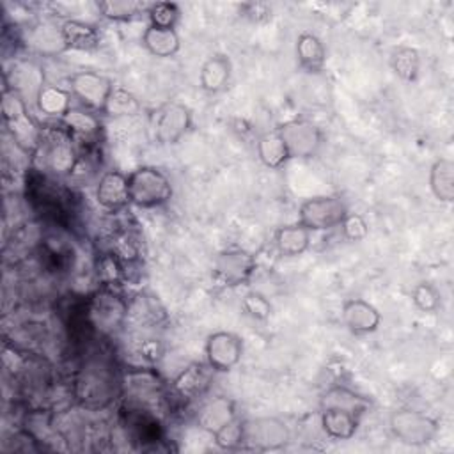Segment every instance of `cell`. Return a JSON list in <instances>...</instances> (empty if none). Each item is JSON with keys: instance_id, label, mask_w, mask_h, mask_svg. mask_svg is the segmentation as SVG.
Segmentation results:
<instances>
[{"instance_id": "8", "label": "cell", "mask_w": 454, "mask_h": 454, "mask_svg": "<svg viewBox=\"0 0 454 454\" xmlns=\"http://www.w3.org/2000/svg\"><path fill=\"white\" fill-rule=\"evenodd\" d=\"M87 316L98 332L112 333L128 317V303L114 289L103 287L90 298Z\"/></svg>"}, {"instance_id": "23", "label": "cell", "mask_w": 454, "mask_h": 454, "mask_svg": "<svg viewBox=\"0 0 454 454\" xmlns=\"http://www.w3.org/2000/svg\"><path fill=\"white\" fill-rule=\"evenodd\" d=\"M298 66L307 73H319L326 64L325 43L312 32H301L294 46Z\"/></svg>"}, {"instance_id": "26", "label": "cell", "mask_w": 454, "mask_h": 454, "mask_svg": "<svg viewBox=\"0 0 454 454\" xmlns=\"http://www.w3.org/2000/svg\"><path fill=\"white\" fill-rule=\"evenodd\" d=\"M429 190L440 202L454 199V163L449 158H438L429 168Z\"/></svg>"}, {"instance_id": "30", "label": "cell", "mask_w": 454, "mask_h": 454, "mask_svg": "<svg viewBox=\"0 0 454 454\" xmlns=\"http://www.w3.org/2000/svg\"><path fill=\"white\" fill-rule=\"evenodd\" d=\"M27 43L41 55H57L60 51H66L60 25L55 27L50 23H41L30 27L27 34Z\"/></svg>"}, {"instance_id": "14", "label": "cell", "mask_w": 454, "mask_h": 454, "mask_svg": "<svg viewBox=\"0 0 454 454\" xmlns=\"http://www.w3.org/2000/svg\"><path fill=\"white\" fill-rule=\"evenodd\" d=\"M342 325L353 335H369L380 328V310L362 298H348L340 307Z\"/></svg>"}, {"instance_id": "3", "label": "cell", "mask_w": 454, "mask_h": 454, "mask_svg": "<svg viewBox=\"0 0 454 454\" xmlns=\"http://www.w3.org/2000/svg\"><path fill=\"white\" fill-rule=\"evenodd\" d=\"M74 137L64 128H43V137L37 153L43 167L57 177L69 176L78 163Z\"/></svg>"}, {"instance_id": "1", "label": "cell", "mask_w": 454, "mask_h": 454, "mask_svg": "<svg viewBox=\"0 0 454 454\" xmlns=\"http://www.w3.org/2000/svg\"><path fill=\"white\" fill-rule=\"evenodd\" d=\"M2 119L14 144L21 151L28 154L37 153L43 137V128L30 115L27 101L16 90L7 87H4L2 90Z\"/></svg>"}, {"instance_id": "16", "label": "cell", "mask_w": 454, "mask_h": 454, "mask_svg": "<svg viewBox=\"0 0 454 454\" xmlns=\"http://www.w3.org/2000/svg\"><path fill=\"white\" fill-rule=\"evenodd\" d=\"M213 369L202 362H192L181 369L170 381V390L183 401H192L206 392L209 387Z\"/></svg>"}, {"instance_id": "35", "label": "cell", "mask_w": 454, "mask_h": 454, "mask_svg": "<svg viewBox=\"0 0 454 454\" xmlns=\"http://www.w3.org/2000/svg\"><path fill=\"white\" fill-rule=\"evenodd\" d=\"M241 310L254 321H266L273 314V305L261 291H248L241 298Z\"/></svg>"}, {"instance_id": "39", "label": "cell", "mask_w": 454, "mask_h": 454, "mask_svg": "<svg viewBox=\"0 0 454 454\" xmlns=\"http://www.w3.org/2000/svg\"><path fill=\"white\" fill-rule=\"evenodd\" d=\"M339 227L342 231V236L348 241H362L369 234V225H367L365 218L362 215H358V213H349L348 211Z\"/></svg>"}, {"instance_id": "25", "label": "cell", "mask_w": 454, "mask_h": 454, "mask_svg": "<svg viewBox=\"0 0 454 454\" xmlns=\"http://www.w3.org/2000/svg\"><path fill=\"white\" fill-rule=\"evenodd\" d=\"M255 153L259 161L268 168H282L289 160V151L277 129L262 133L255 142Z\"/></svg>"}, {"instance_id": "33", "label": "cell", "mask_w": 454, "mask_h": 454, "mask_svg": "<svg viewBox=\"0 0 454 454\" xmlns=\"http://www.w3.org/2000/svg\"><path fill=\"white\" fill-rule=\"evenodd\" d=\"M390 67L403 82H415L420 71V53L413 46H397L390 53Z\"/></svg>"}, {"instance_id": "9", "label": "cell", "mask_w": 454, "mask_h": 454, "mask_svg": "<svg viewBox=\"0 0 454 454\" xmlns=\"http://www.w3.org/2000/svg\"><path fill=\"white\" fill-rule=\"evenodd\" d=\"M204 355L206 364L213 369V372H229L241 362L243 339L227 330L213 332L206 339Z\"/></svg>"}, {"instance_id": "10", "label": "cell", "mask_w": 454, "mask_h": 454, "mask_svg": "<svg viewBox=\"0 0 454 454\" xmlns=\"http://www.w3.org/2000/svg\"><path fill=\"white\" fill-rule=\"evenodd\" d=\"M115 85L110 78L96 71H76L69 76V92L80 101L83 108L103 112V106Z\"/></svg>"}, {"instance_id": "19", "label": "cell", "mask_w": 454, "mask_h": 454, "mask_svg": "<svg viewBox=\"0 0 454 454\" xmlns=\"http://www.w3.org/2000/svg\"><path fill=\"white\" fill-rule=\"evenodd\" d=\"M232 74V62L223 53H215L204 60L199 71V87L206 94H218L227 89Z\"/></svg>"}, {"instance_id": "37", "label": "cell", "mask_w": 454, "mask_h": 454, "mask_svg": "<svg viewBox=\"0 0 454 454\" xmlns=\"http://www.w3.org/2000/svg\"><path fill=\"white\" fill-rule=\"evenodd\" d=\"M181 16V9L174 2H153L147 18L149 25L163 27V28H176Z\"/></svg>"}, {"instance_id": "22", "label": "cell", "mask_w": 454, "mask_h": 454, "mask_svg": "<svg viewBox=\"0 0 454 454\" xmlns=\"http://www.w3.org/2000/svg\"><path fill=\"white\" fill-rule=\"evenodd\" d=\"M142 46L158 59H170L181 48V37L176 28H163L147 25L142 32Z\"/></svg>"}, {"instance_id": "29", "label": "cell", "mask_w": 454, "mask_h": 454, "mask_svg": "<svg viewBox=\"0 0 454 454\" xmlns=\"http://www.w3.org/2000/svg\"><path fill=\"white\" fill-rule=\"evenodd\" d=\"M153 2L145 0H101L96 4L99 16L110 21H131L147 14Z\"/></svg>"}, {"instance_id": "17", "label": "cell", "mask_w": 454, "mask_h": 454, "mask_svg": "<svg viewBox=\"0 0 454 454\" xmlns=\"http://www.w3.org/2000/svg\"><path fill=\"white\" fill-rule=\"evenodd\" d=\"M236 417V404L231 397L213 395L199 406L195 413V422L202 431L215 434L218 429H222Z\"/></svg>"}, {"instance_id": "4", "label": "cell", "mask_w": 454, "mask_h": 454, "mask_svg": "<svg viewBox=\"0 0 454 454\" xmlns=\"http://www.w3.org/2000/svg\"><path fill=\"white\" fill-rule=\"evenodd\" d=\"M348 206L337 195H316L305 199L298 207V222L310 232H323L340 225Z\"/></svg>"}, {"instance_id": "11", "label": "cell", "mask_w": 454, "mask_h": 454, "mask_svg": "<svg viewBox=\"0 0 454 454\" xmlns=\"http://www.w3.org/2000/svg\"><path fill=\"white\" fill-rule=\"evenodd\" d=\"M192 128V110L179 101L161 106L154 117V138L160 145L177 144Z\"/></svg>"}, {"instance_id": "31", "label": "cell", "mask_w": 454, "mask_h": 454, "mask_svg": "<svg viewBox=\"0 0 454 454\" xmlns=\"http://www.w3.org/2000/svg\"><path fill=\"white\" fill-rule=\"evenodd\" d=\"M142 105L131 90L124 87H114L101 114L110 119H128L138 115Z\"/></svg>"}, {"instance_id": "12", "label": "cell", "mask_w": 454, "mask_h": 454, "mask_svg": "<svg viewBox=\"0 0 454 454\" xmlns=\"http://www.w3.org/2000/svg\"><path fill=\"white\" fill-rule=\"evenodd\" d=\"M289 442V429L277 417L245 420V443L257 450H278Z\"/></svg>"}, {"instance_id": "28", "label": "cell", "mask_w": 454, "mask_h": 454, "mask_svg": "<svg viewBox=\"0 0 454 454\" xmlns=\"http://www.w3.org/2000/svg\"><path fill=\"white\" fill-rule=\"evenodd\" d=\"M71 96L73 94L62 87L44 85L35 98V106L44 117L62 121L64 115L73 108Z\"/></svg>"}, {"instance_id": "6", "label": "cell", "mask_w": 454, "mask_h": 454, "mask_svg": "<svg viewBox=\"0 0 454 454\" xmlns=\"http://www.w3.org/2000/svg\"><path fill=\"white\" fill-rule=\"evenodd\" d=\"M255 271V257L245 248H225L213 261V282L222 287L247 284Z\"/></svg>"}, {"instance_id": "15", "label": "cell", "mask_w": 454, "mask_h": 454, "mask_svg": "<svg viewBox=\"0 0 454 454\" xmlns=\"http://www.w3.org/2000/svg\"><path fill=\"white\" fill-rule=\"evenodd\" d=\"M96 202L99 207L117 213L124 209L129 202V188H128V174L121 170H106L101 174L96 184Z\"/></svg>"}, {"instance_id": "13", "label": "cell", "mask_w": 454, "mask_h": 454, "mask_svg": "<svg viewBox=\"0 0 454 454\" xmlns=\"http://www.w3.org/2000/svg\"><path fill=\"white\" fill-rule=\"evenodd\" d=\"M44 71L34 60H16L4 76V87L16 90L25 101L30 98L35 103L37 94L44 87Z\"/></svg>"}, {"instance_id": "18", "label": "cell", "mask_w": 454, "mask_h": 454, "mask_svg": "<svg viewBox=\"0 0 454 454\" xmlns=\"http://www.w3.org/2000/svg\"><path fill=\"white\" fill-rule=\"evenodd\" d=\"M114 378L106 372V369L103 365H94L89 369H83L82 378L78 380V387L80 390V399L85 404L90 406H101L105 403H108L112 392H114Z\"/></svg>"}, {"instance_id": "21", "label": "cell", "mask_w": 454, "mask_h": 454, "mask_svg": "<svg viewBox=\"0 0 454 454\" xmlns=\"http://www.w3.org/2000/svg\"><path fill=\"white\" fill-rule=\"evenodd\" d=\"M310 234L312 232L300 222L286 223L273 234L275 250L284 257H298L310 247Z\"/></svg>"}, {"instance_id": "20", "label": "cell", "mask_w": 454, "mask_h": 454, "mask_svg": "<svg viewBox=\"0 0 454 454\" xmlns=\"http://www.w3.org/2000/svg\"><path fill=\"white\" fill-rule=\"evenodd\" d=\"M358 413L340 410V408H321V427L325 434L332 440H349L355 436L358 426H360Z\"/></svg>"}, {"instance_id": "27", "label": "cell", "mask_w": 454, "mask_h": 454, "mask_svg": "<svg viewBox=\"0 0 454 454\" xmlns=\"http://www.w3.org/2000/svg\"><path fill=\"white\" fill-rule=\"evenodd\" d=\"M319 406L321 408H340V410H348V411L364 415V411H367L371 403L367 397L360 395L358 392H355L348 387H342V385H335L323 392Z\"/></svg>"}, {"instance_id": "32", "label": "cell", "mask_w": 454, "mask_h": 454, "mask_svg": "<svg viewBox=\"0 0 454 454\" xmlns=\"http://www.w3.org/2000/svg\"><path fill=\"white\" fill-rule=\"evenodd\" d=\"M60 124L73 135V137H82V138H94L98 137L99 129H101V122L99 117L96 115V112L89 110V108H71L64 119L60 121Z\"/></svg>"}, {"instance_id": "24", "label": "cell", "mask_w": 454, "mask_h": 454, "mask_svg": "<svg viewBox=\"0 0 454 454\" xmlns=\"http://www.w3.org/2000/svg\"><path fill=\"white\" fill-rule=\"evenodd\" d=\"M60 34L64 39L66 50L90 51L99 46V32L94 25L82 20H66L60 23Z\"/></svg>"}, {"instance_id": "7", "label": "cell", "mask_w": 454, "mask_h": 454, "mask_svg": "<svg viewBox=\"0 0 454 454\" xmlns=\"http://www.w3.org/2000/svg\"><path fill=\"white\" fill-rule=\"evenodd\" d=\"M291 158H314L323 145L321 128L307 119H289L277 128Z\"/></svg>"}, {"instance_id": "5", "label": "cell", "mask_w": 454, "mask_h": 454, "mask_svg": "<svg viewBox=\"0 0 454 454\" xmlns=\"http://www.w3.org/2000/svg\"><path fill=\"white\" fill-rule=\"evenodd\" d=\"M388 426L394 438L411 447L427 445L438 433V422L433 417L411 408L395 410L388 419Z\"/></svg>"}, {"instance_id": "38", "label": "cell", "mask_w": 454, "mask_h": 454, "mask_svg": "<svg viewBox=\"0 0 454 454\" xmlns=\"http://www.w3.org/2000/svg\"><path fill=\"white\" fill-rule=\"evenodd\" d=\"M411 301L420 312H434L440 307V291L429 282H419L411 289Z\"/></svg>"}, {"instance_id": "34", "label": "cell", "mask_w": 454, "mask_h": 454, "mask_svg": "<svg viewBox=\"0 0 454 454\" xmlns=\"http://www.w3.org/2000/svg\"><path fill=\"white\" fill-rule=\"evenodd\" d=\"M96 273L98 280L103 284V287H114L122 282L124 277V268L117 254H101L96 264Z\"/></svg>"}, {"instance_id": "2", "label": "cell", "mask_w": 454, "mask_h": 454, "mask_svg": "<svg viewBox=\"0 0 454 454\" xmlns=\"http://www.w3.org/2000/svg\"><path fill=\"white\" fill-rule=\"evenodd\" d=\"M129 202L142 209L161 207L170 202L174 186L168 176L151 165H142L128 174Z\"/></svg>"}, {"instance_id": "40", "label": "cell", "mask_w": 454, "mask_h": 454, "mask_svg": "<svg viewBox=\"0 0 454 454\" xmlns=\"http://www.w3.org/2000/svg\"><path fill=\"white\" fill-rule=\"evenodd\" d=\"M245 9H247V11H245V16H248V18H252V20H255V21H259L261 18H264V20L271 18V9H270L266 4H262V2L247 4Z\"/></svg>"}, {"instance_id": "36", "label": "cell", "mask_w": 454, "mask_h": 454, "mask_svg": "<svg viewBox=\"0 0 454 454\" xmlns=\"http://www.w3.org/2000/svg\"><path fill=\"white\" fill-rule=\"evenodd\" d=\"M215 445L222 450H234L245 443V422L238 417L213 434Z\"/></svg>"}]
</instances>
